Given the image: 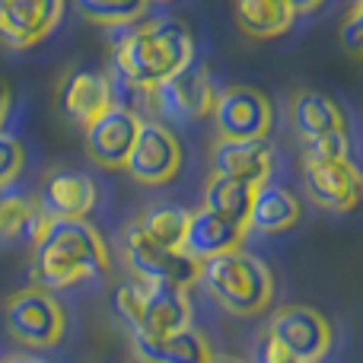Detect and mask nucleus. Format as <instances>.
Here are the masks:
<instances>
[{"label":"nucleus","instance_id":"nucleus-33","mask_svg":"<svg viewBox=\"0 0 363 363\" xmlns=\"http://www.w3.org/2000/svg\"><path fill=\"white\" fill-rule=\"evenodd\" d=\"M211 363H242V360H236V357H213Z\"/></svg>","mask_w":363,"mask_h":363},{"label":"nucleus","instance_id":"nucleus-5","mask_svg":"<svg viewBox=\"0 0 363 363\" xmlns=\"http://www.w3.org/2000/svg\"><path fill=\"white\" fill-rule=\"evenodd\" d=\"M4 325L13 341L32 347V351H42V347H55L64 338L67 315H64V306L55 296V290L32 284V287H23L6 296Z\"/></svg>","mask_w":363,"mask_h":363},{"label":"nucleus","instance_id":"nucleus-34","mask_svg":"<svg viewBox=\"0 0 363 363\" xmlns=\"http://www.w3.org/2000/svg\"><path fill=\"white\" fill-rule=\"evenodd\" d=\"M131 363H144V360H131Z\"/></svg>","mask_w":363,"mask_h":363},{"label":"nucleus","instance_id":"nucleus-16","mask_svg":"<svg viewBox=\"0 0 363 363\" xmlns=\"http://www.w3.org/2000/svg\"><path fill=\"white\" fill-rule=\"evenodd\" d=\"M213 160V172L226 179L245 182V185H264L271 182L274 172V147L268 138L262 140H230L220 138L211 150Z\"/></svg>","mask_w":363,"mask_h":363},{"label":"nucleus","instance_id":"nucleus-14","mask_svg":"<svg viewBox=\"0 0 363 363\" xmlns=\"http://www.w3.org/2000/svg\"><path fill=\"white\" fill-rule=\"evenodd\" d=\"M99 201V188L86 172L55 169L38 188V213L51 220H86Z\"/></svg>","mask_w":363,"mask_h":363},{"label":"nucleus","instance_id":"nucleus-31","mask_svg":"<svg viewBox=\"0 0 363 363\" xmlns=\"http://www.w3.org/2000/svg\"><path fill=\"white\" fill-rule=\"evenodd\" d=\"M284 4H287L290 10L300 16V13H315L322 4H325V0H284Z\"/></svg>","mask_w":363,"mask_h":363},{"label":"nucleus","instance_id":"nucleus-2","mask_svg":"<svg viewBox=\"0 0 363 363\" xmlns=\"http://www.w3.org/2000/svg\"><path fill=\"white\" fill-rule=\"evenodd\" d=\"M194 61V38L179 19H153L115 45L112 74L134 93H153L166 77Z\"/></svg>","mask_w":363,"mask_h":363},{"label":"nucleus","instance_id":"nucleus-28","mask_svg":"<svg viewBox=\"0 0 363 363\" xmlns=\"http://www.w3.org/2000/svg\"><path fill=\"white\" fill-rule=\"evenodd\" d=\"M341 48L347 51V55L360 57L363 51V10H360V0H354L351 13L345 16V23H341Z\"/></svg>","mask_w":363,"mask_h":363},{"label":"nucleus","instance_id":"nucleus-27","mask_svg":"<svg viewBox=\"0 0 363 363\" xmlns=\"http://www.w3.org/2000/svg\"><path fill=\"white\" fill-rule=\"evenodd\" d=\"M303 157H313V160H345L351 157V140H347V131H332V134H322V138L309 140Z\"/></svg>","mask_w":363,"mask_h":363},{"label":"nucleus","instance_id":"nucleus-6","mask_svg":"<svg viewBox=\"0 0 363 363\" xmlns=\"http://www.w3.org/2000/svg\"><path fill=\"white\" fill-rule=\"evenodd\" d=\"M121 249H125V262L138 274V281L176 284V287H185V290L191 284H198L201 262H194L185 249H169V245L153 242L138 223L125 226Z\"/></svg>","mask_w":363,"mask_h":363},{"label":"nucleus","instance_id":"nucleus-7","mask_svg":"<svg viewBox=\"0 0 363 363\" xmlns=\"http://www.w3.org/2000/svg\"><path fill=\"white\" fill-rule=\"evenodd\" d=\"M268 341H274L277 347H284L287 354L309 363H319L332 351L335 345V332H332V322L313 306H284L271 315L268 322Z\"/></svg>","mask_w":363,"mask_h":363},{"label":"nucleus","instance_id":"nucleus-30","mask_svg":"<svg viewBox=\"0 0 363 363\" xmlns=\"http://www.w3.org/2000/svg\"><path fill=\"white\" fill-rule=\"evenodd\" d=\"M10 106H13V89L6 80H0V131L6 125V115H10Z\"/></svg>","mask_w":363,"mask_h":363},{"label":"nucleus","instance_id":"nucleus-23","mask_svg":"<svg viewBox=\"0 0 363 363\" xmlns=\"http://www.w3.org/2000/svg\"><path fill=\"white\" fill-rule=\"evenodd\" d=\"M188 213L179 204H150L140 213L134 223L160 245H169V249H182L185 242V230H188Z\"/></svg>","mask_w":363,"mask_h":363},{"label":"nucleus","instance_id":"nucleus-10","mask_svg":"<svg viewBox=\"0 0 363 363\" xmlns=\"http://www.w3.org/2000/svg\"><path fill=\"white\" fill-rule=\"evenodd\" d=\"M128 176L140 185H169L182 169V144L163 121H140L125 160Z\"/></svg>","mask_w":363,"mask_h":363},{"label":"nucleus","instance_id":"nucleus-13","mask_svg":"<svg viewBox=\"0 0 363 363\" xmlns=\"http://www.w3.org/2000/svg\"><path fill=\"white\" fill-rule=\"evenodd\" d=\"M140 115L128 106H108L96 121L83 128L86 153L102 169H125V160L134 147L140 128Z\"/></svg>","mask_w":363,"mask_h":363},{"label":"nucleus","instance_id":"nucleus-18","mask_svg":"<svg viewBox=\"0 0 363 363\" xmlns=\"http://www.w3.org/2000/svg\"><path fill=\"white\" fill-rule=\"evenodd\" d=\"M303 220V204L287 185L264 182L252 191V207L245 226L255 233H287Z\"/></svg>","mask_w":363,"mask_h":363},{"label":"nucleus","instance_id":"nucleus-24","mask_svg":"<svg viewBox=\"0 0 363 363\" xmlns=\"http://www.w3.org/2000/svg\"><path fill=\"white\" fill-rule=\"evenodd\" d=\"M42 223V213L23 194H0V242L32 239Z\"/></svg>","mask_w":363,"mask_h":363},{"label":"nucleus","instance_id":"nucleus-4","mask_svg":"<svg viewBox=\"0 0 363 363\" xmlns=\"http://www.w3.org/2000/svg\"><path fill=\"white\" fill-rule=\"evenodd\" d=\"M115 313L131 328V338H157L191 325L188 290L176 284L134 281L115 290Z\"/></svg>","mask_w":363,"mask_h":363},{"label":"nucleus","instance_id":"nucleus-25","mask_svg":"<svg viewBox=\"0 0 363 363\" xmlns=\"http://www.w3.org/2000/svg\"><path fill=\"white\" fill-rule=\"evenodd\" d=\"M74 6L96 26H125L144 16L150 0H74Z\"/></svg>","mask_w":363,"mask_h":363},{"label":"nucleus","instance_id":"nucleus-20","mask_svg":"<svg viewBox=\"0 0 363 363\" xmlns=\"http://www.w3.org/2000/svg\"><path fill=\"white\" fill-rule=\"evenodd\" d=\"M134 357L144 363H211L213 351L198 328L185 325L157 338H131Z\"/></svg>","mask_w":363,"mask_h":363},{"label":"nucleus","instance_id":"nucleus-3","mask_svg":"<svg viewBox=\"0 0 363 363\" xmlns=\"http://www.w3.org/2000/svg\"><path fill=\"white\" fill-rule=\"evenodd\" d=\"M198 284L233 315H262L274 300V274L258 255L242 249L201 262Z\"/></svg>","mask_w":363,"mask_h":363},{"label":"nucleus","instance_id":"nucleus-19","mask_svg":"<svg viewBox=\"0 0 363 363\" xmlns=\"http://www.w3.org/2000/svg\"><path fill=\"white\" fill-rule=\"evenodd\" d=\"M290 125H294L296 138L303 144L322 138V134L347 131L341 106L332 96L319 93V89H296L294 99H290Z\"/></svg>","mask_w":363,"mask_h":363},{"label":"nucleus","instance_id":"nucleus-35","mask_svg":"<svg viewBox=\"0 0 363 363\" xmlns=\"http://www.w3.org/2000/svg\"><path fill=\"white\" fill-rule=\"evenodd\" d=\"M160 4H166V0H160Z\"/></svg>","mask_w":363,"mask_h":363},{"label":"nucleus","instance_id":"nucleus-11","mask_svg":"<svg viewBox=\"0 0 363 363\" xmlns=\"http://www.w3.org/2000/svg\"><path fill=\"white\" fill-rule=\"evenodd\" d=\"M303 185L313 204L332 213H351L360 204L363 179L351 157L345 160H313L303 157Z\"/></svg>","mask_w":363,"mask_h":363},{"label":"nucleus","instance_id":"nucleus-21","mask_svg":"<svg viewBox=\"0 0 363 363\" xmlns=\"http://www.w3.org/2000/svg\"><path fill=\"white\" fill-rule=\"evenodd\" d=\"M233 16L249 38H277L294 29L296 13L284 0H233Z\"/></svg>","mask_w":363,"mask_h":363},{"label":"nucleus","instance_id":"nucleus-1","mask_svg":"<svg viewBox=\"0 0 363 363\" xmlns=\"http://www.w3.org/2000/svg\"><path fill=\"white\" fill-rule=\"evenodd\" d=\"M32 281L45 290H67L108 271V245L89 220L42 217L32 233Z\"/></svg>","mask_w":363,"mask_h":363},{"label":"nucleus","instance_id":"nucleus-15","mask_svg":"<svg viewBox=\"0 0 363 363\" xmlns=\"http://www.w3.org/2000/svg\"><path fill=\"white\" fill-rule=\"evenodd\" d=\"M57 102L61 112L74 121L77 128H86L89 121H96L108 106H115L112 96V80L99 70L86 67H70L57 83Z\"/></svg>","mask_w":363,"mask_h":363},{"label":"nucleus","instance_id":"nucleus-22","mask_svg":"<svg viewBox=\"0 0 363 363\" xmlns=\"http://www.w3.org/2000/svg\"><path fill=\"white\" fill-rule=\"evenodd\" d=\"M252 191H255V188L245 185V182L226 179V176H217V172H213L204 185V204L201 207H207V211H213V213H220V217L233 220V223L245 226L249 207H252ZM245 230H249V226H245Z\"/></svg>","mask_w":363,"mask_h":363},{"label":"nucleus","instance_id":"nucleus-9","mask_svg":"<svg viewBox=\"0 0 363 363\" xmlns=\"http://www.w3.org/2000/svg\"><path fill=\"white\" fill-rule=\"evenodd\" d=\"M150 96L166 121L185 125V121H198L211 115L213 99H217V86H213L211 70L201 61H191L172 77H166Z\"/></svg>","mask_w":363,"mask_h":363},{"label":"nucleus","instance_id":"nucleus-17","mask_svg":"<svg viewBox=\"0 0 363 363\" xmlns=\"http://www.w3.org/2000/svg\"><path fill=\"white\" fill-rule=\"evenodd\" d=\"M245 226L233 223V220L220 217V213L198 207V211L188 213V230H185V242L182 249L194 258V262H207L213 255H223V252L242 249L245 239Z\"/></svg>","mask_w":363,"mask_h":363},{"label":"nucleus","instance_id":"nucleus-26","mask_svg":"<svg viewBox=\"0 0 363 363\" xmlns=\"http://www.w3.org/2000/svg\"><path fill=\"white\" fill-rule=\"evenodd\" d=\"M23 166H26L23 144H19L16 138L0 131V188L13 185V182L19 179V172H23Z\"/></svg>","mask_w":363,"mask_h":363},{"label":"nucleus","instance_id":"nucleus-29","mask_svg":"<svg viewBox=\"0 0 363 363\" xmlns=\"http://www.w3.org/2000/svg\"><path fill=\"white\" fill-rule=\"evenodd\" d=\"M262 363H309V360L294 357V354H287L284 347H277L274 341L264 338V345H262Z\"/></svg>","mask_w":363,"mask_h":363},{"label":"nucleus","instance_id":"nucleus-12","mask_svg":"<svg viewBox=\"0 0 363 363\" xmlns=\"http://www.w3.org/2000/svg\"><path fill=\"white\" fill-rule=\"evenodd\" d=\"M67 0H0V45L26 51L61 26Z\"/></svg>","mask_w":363,"mask_h":363},{"label":"nucleus","instance_id":"nucleus-8","mask_svg":"<svg viewBox=\"0 0 363 363\" xmlns=\"http://www.w3.org/2000/svg\"><path fill=\"white\" fill-rule=\"evenodd\" d=\"M213 128L230 140H262L274 128V106L255 86H230L217 93L211 108Z\"/></svg>","mask_w":363,"mask_h":363},{"label":"nucleus","instance_id":"nucleus-32","mask_svg":"<svg viewBox=\"0 0 363 363\" xmlns=\"http://www.w3.org/2000/svg\"><path fill=\"white\" fill-rule=\"evenodd\" d=\"M6 363H48V360H42V357H32V354H19V357H10Z\"/></svg>","mask_w":363,"mask_h":363}]
</instances>
